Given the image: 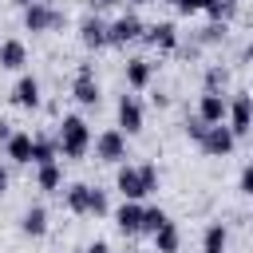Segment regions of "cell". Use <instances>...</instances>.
Instances as JSON below:
<instances>
[{"instance_id": "1", "label": "cell", "mask_w": 253, "mask_h": 253, "mask_svg": "<svg viewBox=\"0 0 253 253\" xmlns=\"http://www.w3.org/2000/svg\"><path fill=\"white\" fill-rule=\"evenodd\" d=\"M55 126H59L55 130V142H59V154L63 158H83L91 150V126H87L83 115H63Z\"/></svg>"}, {"instance_id": "2", "label": "cell", "mask_w": 253, "mask_h": 253, "mask_svg": "<svg viewBox=\"0 0 253 253\" xmlns=\"http://www.w3.org/2000/svg\"><path fill=\"white\" fill-rule=\"evenodd\" d=\"M20 12H24V28L36 32V36H43V32H59V28L67 24V12L55 8V4H28V8H20Z\"/></svg>"}, {"instance_id": "3", "label": "cell", "mask_w": 253, "mask_h": 253, "mask_svg": "<svg viewBox=\"0 0 253 253\" xmlns=\"http://www.w3.org/2000/svg\"><path fill=\"white\" fill-rule=\"evenodd\" d=\"M146 32L142 16L138 12H123L115 20H107V47H126V43H138Z\"/></svg>"}, {"instance_id": "4", "label": "cell", "mask_w": 253, "mask_h": 253, "mask_svg": "<svg viewBox=\"0 0 253 253\" xmlns=\"http://www.w3.org/2000/svg\"><path fill=\"white\" fill-rule=\"evenodd\" d=\"M71 99L79 107H99L103 91H99V79H95V63H79L75 67V79H71Z\"/></svg>"}, {"instance_id": "5", "label": "cell", "mask_w": 253, "mask_h": 253, "mask_svg": "<svg viewBox=\"0 0 253 253\" xmlns=\"http://www.w3.org/2000/svg\"><path fill=\"white\" fill-rule=\"evenodd\" d=\"M91 146H95V158H99V162H126V134H123L119 126L99 130V134L91 138Z\"/></svg>"}, {"instance_id": "6", "label": "cell", "mask_w": 253, "mask_h": 253, "mask_svg": "<svg viewBox=\"0 0 253 253\" xmlns=\"http://www.w3.org/2000/svg\"><path fill=\"white\" fill-rule=\"evenodd\" d=\"M225 126H229L237 138L253 130V95H249V91H237V95L229 99V111H225Z\"/></svg>"}, {"instance_id": "7", "label": "cell", "mask_w": 253, "mask_h": 253, "mask_svg": "<svg viewBox=\"0 0 253 253\" xmlns=\"http://www.w3.org/2000/svg\"><path fill=\"white\" fill-rule=\"evenodd\" d=\"M115 119H119V130L130 138L146 126V111L138 103V95H119V107H115Z\"/></svg>"}, {"instance_id": "8", "label": "cell", "mask_w": 253, "mask_h": 253, "mask_svg": "<svg viewBox=\"0 0 253 253\" xmlns=\"http://www.w3.org/2000/svg\"><path fill=\"white\" fill-rule=\"evenodd\" d=\"M202 154H210V158H225V154H233V146H237V134L225 126V123H213V126H206V134H202Z\"/></svg>"}, {"instance_id": "9", "label": "cell", "mask_w": 253, "mask_h": 253, "mask_svg": "<svg viewBox=\"0 0 253 253\" xmlns=\"http://www.w3.org/2000/svg\"><path fill=\"white\" fill-rule=\"evenodd\" d=\"M12 107H20V111H40V103H43V95H40V79L32 75V71H24L16 83H12Z\"/></svg>"}, {"instance_id": "10", "label": "cell", "mask_w": 253, "mask_h": 253, "mask_svg": "<svg viewBox=\"0 0 253 253\" xmlns=\"http://www.w3.org/2000/svg\"><path fill=\"white\" fill-rule=\"evenodd\" d=\"M115 190L130 202H142L150 198L146 194V182H142V166H130V162H119V174H115Z\"/></svg>"}, {"instance_id": "11", "label": "cell", "mask_w": 253, "mask_h": 253, "mask_svg": "<svg viewBox=\"0 0 253 253\" xmlns=\"http://www.w3.org/2000/svg\"><path fill=\"white\" fill-rule=\"evenodd\" d=\"M79 43L91 47V51L107 47V20H103L99 12H87V16L79 20Z\"/></svg>"}, {"instance_id": "12", "label": "cell", "mask_w": 253, "mask_h": 253, "mask_svg": "<svg viewBox=\"0 0 253 253\" xmlns=\"http://www.w3.org/2000/svg\"><path fill=\"white\" fill-rule=\"evenodd\" d=\"M142 43H150V47H158V51H174V47H178V24H174V20L146 24V32H142Z\"/></svg>"}, {"instance_id": "13", "label": "cell", "mask_w": 253, "mask_h": 253, "mask_svg": "<svg viewBox=\"0 0 253 253\" xmlns=\"http://www.w3.org/2000/svg\"><path fill=\"white\" fill-rule=\"evenodd\" d=\"M123 79H126L130 91H146L150 79H154V63H150L146 55H130V59L123 63Z\"/></svg>"}, {"instance_id": "14", "label": "cell", "mask_w": 253, "mask_h": 253, "mask_svg": "<svg viewBox=\"0 0 253 253\" xmlns=\"http://www.w3.org/2000/svg\"><path fill=\"white\" fill-rule=\"evenodd\" d=\"M115 229H119L123 237H138V233H142V202L123 198V206L115 210Z\"/></svg>"}, {"instance_id": "15", "label": "cell", "mask_w": 253, "mask_h": 253, "mask_svg": "<svg viewBox=\"0 0 253 253\" xmlns=\"http://www.w3.org/2000/svg\"><path fill=\"white\" fill-rule=\"evenodd\" d=\"M225 111H229V103L221 99V91H202V95H198V111H194V115L206 119L210 126H213V123H225Z\"/></svg>"}, {"instance_id": "16", "label": "cell", "mask_w": 253, "mask_h": 253, "mask_svg": "<svg viewBox=\"0 0 253 253\" xmlns=\"http://www.w3.org/2000/svg\"><path fill=\"white\" fill-rule=\"evenodd\" d=\"M63 206L75 213V217H91V186L87 182H71L63 190Z\"/></svg>"}, {"instance_id": "17", "label": "cell", "mask_w": 253, "mask_h": 253, "mask_svg": "<svg viewBox=\"0 0 253 253\" xmlns=\"http://www.w3.org/2000/svg\"><path fill=\"white\" fill-rule=\"evenodd\" d=\"M28 67V47L20 40H0V71H24Z\"/></svg>"}, {"instance_id": "18", "label": "cell", "mask_w": 253, "mask_h": 253, "mask_svg": "<svg viewBox=\"0 0 253 253\" xmlns=\"http://www.w3.org/2000/svg\"><path fill=\"white\" fill-rule=\"evenodd\" d=\"M4 154H8V162L28 166V162H32V134H28V130H12V138L4 142Z\"/></svg>"}, {"instance_id": "19", "label": "cell", "mask_w": 253, "mask_h": 253, "mask_svg": "<svg viewBox=\"0 0 253 253\" xmlns=\"http://www.w3.org/2000/svg\"><path fill=\"white\" fill-rule=\"evenodd\" d=\"M20 233L24 237H43L47 233V210L43 206H28L20 213Z\"/></svg>"}, {"instance_id": "20", "label": "cell", "mask_w": 253, "mask_h": 253, "mask_svg": "<svg viewBox=\"0 0 253 253\" xmlns=\"http://www.w3.org/2000/svg\"><path fill=\"white\" fill-rule=\"evenodd\" d=\"M36 186H40L43 194H59V186H63V166H59V158L36 166Z\"/></svg>"}, {"instance_id": "21", "label": "cell", "mask_w": 253, "mask_h": 253, "mask_svg": "<svg viewBox=\"0 0 253 253\" xmlns=\"http://www.w3.org/2000/svg\"><path fill=\"white\" fill-rule=\"evenodd\" d=\"M229 249V229L225 221H210L206 233H202V253H225Z\"/></svg>"}, {"instance_id": "22", "label": "cell", "mask_w": 253, "mask_h": 253, "mask_svg": "<svg viewBox=\"0 0 253 253\" xmlns=\"http://www.w3.org/2000/svg\"><path fill=\"white\" fill-rule=\"evenodd\" d=\"M59 158V142L47 138V134H32V162L43 166V162H55Z\"/></svg>"}, {"instance_id": "23", "label": "cell", "mask_w": 253, "mask_h": 253, "mask_svg": "<svg viewBox=\"0 0 253 253\" xmlns=\"http://www.w3.org/2000/svg\"><path fill=\"white\" fill-rule=\"evenodd\" d=\"M154 237V253H178V245H182V233H178V225L174 221H166L158 233H150Z\"/></svg>"}, {"instance_id": "24", "label": "cell", "mask_w": 253, "mask_h": 253, "mask_svg": "<svg viewBox=\"0 0 253 253\" xmlns=\"http://www.w3.org/2000/svg\"><path fill=\"white\" fill-rule=\"evenodd\" d=\"M225 36H229V24H221V20H210L194 40H198V47H217V43H225Z\"/></svg>"}, {"instance_id": "25", "label": "cell", "mask_w": 253, "mask_h": 253, "mask_svg": "<svg viewBox=\"0 0 253 253\" xmlns=\"http://www.w3.org/2000/svg\"><path fill=\"white\" fill-rule=\"evenodd\" d=\"M225 87H229V67L210 63V67H206V83H202V91H225Z\"/></svg>"}, {"instance_id": "26", "label": "cell", "mask_w": 253, "mask_h": 253, "mask_svg": "<svg viewBox=\"0 0 253 253\" xmlns=\"http://www.w3.org/2000/svg\"><path fill=\"white\" fill-rule=\"evenodd\" d=\"M166 221H170V213L162 206H142V233H158Z\"/></svg>"}, {"instance_id": "27", "label": "cell", "mask_w": 253, "mask_h": 253, "mask_svg": "<svg viewBox=\"0 0 253 253\" xmlns=\"http://www.w3.org/2000/svg\"><path fill=\"white\" fill-rule=\"evenodd\" d=\"M237 8H241V0H210L206 16H210V20H221V24H229V20L237 16Z\"/></svg>"}, {"instance_id": "28", "label": "cell", "mask_w": 253, "mask_h": 253, "mask_svg": "<svg viewBox=\"0 0 253 253\" xmlns=\"http://www.w3.org/2000/svg\"><path fill=\"white\" fill-rule=\"evenodd\" d=\"M138 166H142V182H146V194H158V186H162L158 162H138Z\"/></svg>"}, {"instance_id": "29", "label": "cell", "mask_w": 253, "mask_h": 253, "mask_svg": "<svg viewBox=\"0 0 253 253\" xmlns=\"http://www.w3.org/2000/svg\"><path fill=\"white\" fill-rule=\"evenodd\" d=\"M206 126H210V123H206V119H198V115H190V119L182 123V130H186V138H190V142H202Z\"/></svg>"}, {"instance_id": "30", "label": "cell", "mask_w": 253, "mask_h": 253, "mask_svg": "<svg viewBox=\"0 0 253 253\" xmlns=\"http://www.w3.org/2000/svg\"><path fill=\"white\" fill-rule=\"evenodd\" d=\"M111 213V202H107V194L99 190V186H91V217H107Z\"/></svg>"}, {"instance_id": "31", "label": "cell", "mask_w": 253, "mask_h": 253, "mask_svg": "<svg viewBox=\"0 0 253 253\" xmlns=\"http://www.w3.org/2000/svg\"><path fill=\"white\" fill-rule=\"evenodd\" d=\"M210 8V0H178V12L182 16H198V12H206Z\"/></svg>"}, {"instance_id": "32", "label": "cell", "mask_w": 253, "mask_h": 253, "mask_svg": "<svg viewBox=\"0 0 253 253\" xmlns=\"http://www.w3.org/2000/svg\"><path fill=\"white\" fill-rule=\"evenodd\" d=\"M237 190L253 198V162H249V166H241V178H237Z\"/></svg>"}, {"instance_id": "33", "label": "cell", "mask_w": 253, "mask_h": 253, "mask_svg": "<svg viewBox=\"0 0 253 253\" xmlns=\"http://www.w3.org/2000/svg\"><path fill=\"white\" fill-rule=\"evenodd\" d=\"M119 4H126V0H87V8H91V12H103V8H119Z\"/></svg>"}, {"instance_id": "34", "label": "cell", "mask_w": 253, "mask_h": 253, "mask_svg": "<svg viewBox=\"0 0 253 253\" xmlns=\"http://www.w3.org/2000/svg\"><path fill=\"white\" fill-rule=\"evenodd\" d=\"M8 186H12V174H8V166H4V162H0V198H4V194H8Z\"/></svg>"}, {"instance_id": "35", "label": "cell", "mask_w": 253, "mask_h": 253, "mask_svg": "<svg viewBox=\"0 0 253 253\" xmlns=\"http://www.w3.org/2000/svg\"><path fill=\"white\" fill-rule=\"evenodd\" d=\"M83 253H115V249H111V245H107V241H91V245H87V249H83Z\"/></svg>"}, {"instance_id": "36", "label": "cell", "mask_w": 253, "mask_h": 253, "mask_svg": "<svg viewBox=\"0 0 253 253\" xmlns=\"http://www.w3.org/2000/svg\"><path fill=\"white\" fill-rule=\"evenodd\" d=\"M150 103H154V107H170V95H162V91H154V95H150Z\"/></svg>"}, {"instance_id": "37", "label": "cell", "mask_w": 253, "mask_h": 253, "mask_svg": "<svg viewBox=\"0 0 253 253\" xmlns=\"http://www.w3.org/2000/svg\"><path fill=\"white\" fill-rule=\"evenodd\" d=\"M8 138H12V123H4V119H0V142H8Z\"/></svg>"}, {"instance_id": "38", "label": "cell", "mask_w": 253, "mask_h": 253, "mask_svg": "<svg viewBox=\"0 0 253 253\" xmlns=\"http://www.w3.org/2000/svg\"><path fill=\"white\" fill-rule=\"evenodd\" d=\"M241 63H249V67H253V40L245 43V51H241Z\"/></svg>"}, {"instance_id": "39", "label": "cell", "mask_w": 253, "mask_h": 253, "mask_svg": "<svg viewBox=\"0 0 253 253\" xmlns=\"http://www.w3.org/2000/svg\"><path fill=\"white\" fill-rule=\"evenodd\" d=\"M16 8H28V4H51V0H12Z\"/></svg>"}, {"instance_id": "40", "label": "cell", "mask_w": 253, "mask_h": 253, "mask_svg": "<svg viewBox=\"0 0 253 253\" xmlns=\"http://www.w3.org/2000/svg\"><path fill=\"white\" fill-rule=\"evenodd\" d=\"M126 4H130V8H142V4H150V0H126Z\"/></svg>"}, {"instance_id": "41", "label": "cell", "mask_w": 253, "mask_h": 253, "mask_svg": "<svg viewBox=\"0 0 253 253\" xmlns=\"http://www.w3.org/2000/svg\"><path fill=\"white\" fill-rule=\"evenodd\" d=\"M162 4H170V8H178V0H162Z\"/></svg>"}]
</instances>
